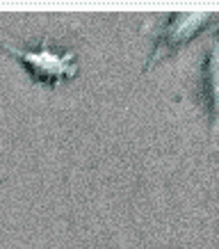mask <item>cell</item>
Here are the masks:
<instances>
[{
    "mask_svg": "<svg viewBox=\"0 0 219 249\" xmlns=\"http://www.w3.org/2000/svg\"><path fill=\"white\" fill-rule=\"evenodd\" d=\"M203 94L208 101L210 128L217 133L219 128V37H215L208 46V55L203 62Z\"/></svg>",
    "mask_w": 219,
    "mask_h": 249,
    "instance_id": "3957f363",
    "label": "cell"
},
{
    "mask_svg": "<svg viewBox=\"0 0 219 249\" xmlns=\"http://www.w3.org/2000/svg\"><path fill=\"white\" fill-rule=\"evenodd\" d=\"M0 48L7 51L9 55H14L21 62L25 71L30 73L32 83L46 85L51 89H57L62 80H73L78 76V64H76V53L67 48V51H55L51 44V37L46 35L44 41L39 44V48L30 51V48H18V46L9 44L7 39H0Z\"/></svg>",
    "mask_w": 219,
    "mask_h": 249,
    "instance_id": "6da1fadb",
    "label": "cell"
},
{
    "mask_svg": "<svg viewBox=\"0 0 219 249\" xmlns=\"http://www.w3.org/2000/svg\"><path fill=\"white\" fill-rule=\"evenodd\" d=\"M212 18L208 12H176L160 25L158 35H155V44H153V53L146 62V71L153 69L158 62L171 57L178 53L183 46H187L199 32L205 28V23Z\"/></svg>",
    "mask_w": 219,
    "mask_h": 249,
    "instance_id": "7a4b0ae2",
    "label": "cell"
}]
</instances>
